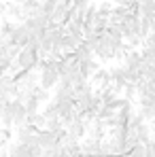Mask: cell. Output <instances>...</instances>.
Segmentation results:
<instances>
[{
    "label": "cell",
    "mask_w": 155,
    "mask_h": 157,
    "mask_svg": "<svg viewBox=\"0 0 155 157\" xmlns=\"http://www.w3.org/2000/svg\"><path fill=\"white\" fill-rule=\"evenodd\" d=\"M130 157H147V151H145V144H136L132 151H130Z\"/></svg>",
    "instance_id": "9a60e30c"
},
{
    "label": "cell",
    "mask_w": 155,
    "mask_h": 157,
    "mask_svg": "<svg viewBox=\"0 0 155 157\" xmlns=\"http://www.w3.org/2000/svg\"><path fill=\"white\" fill-rule=\"evenodd\" d=\"M11 108H13V128H24L28 123V110L26 104L21 100H11Z\"/></svg>",
    "instance_id": "6da1fadb"
},
{
    "label": "cell",
    "mask_w": 155,
    "mask_h": 157,
    "mask_svg": "<svg viewBox=\"0 0 155 157\" xmlns=\"http://www.w3.org/2000/svg\"><path fill=\"white\" fill-rule=\"evenodd\" d=\"M24 104H26V110H28V117H32V115H36V113H41V102H38V100H36V98H34V96H30V98H28L26 102H24Z\"/></svg>",
    "instance_id": "5bb4252c"
},
{
    "label": "cell",
    "mask_w": 155,
    "mask_h": 157,
    "mask_svg": "<svg viewBox=\"0 0 155 157\" xmlns=\"http://www.w3.org/2000/svg\"><path fill=\"white\" fill-rule=\"evenodd\" d=\"M140 57H142L149 66H153V64H155V47H153V45H142V49H140Z\"/></svg>",
    "instance_id": "7c38bea8"
},
{
    "label": "cell",
    "mask_w": 155,
    "mask_h": 157,
    "mask_svg": "<svg viewBox=\"0 0 155 157\" xmlns=\"http://www.w3.org/2000/svg\"><path fill=\"white\" fill-rule=\"evenodd\" d=\"M36 140H38V147H41L43 151H49L53 147H57V142H60V132L55 134V132H49V130H41L36 134Z\"/></svg>",
    "instance_id": "3957f363"
},
{
    "label": "cell",
    "mask_w": 155,
    "mask_h": 157,
    "mask_svg": "<svg viewBox=\"0 0 155 157\" xmlns=\"http://www.w3.org/2000/svg\"><path fill=\"white\" fill-rule=\"evenodd\" d=\"M45 123H47V119H45V115L43 113H36V115H32V117H28V125H32L34 130H45Z\"/></svg>",
    "instance_id": "30bf717a"
},
{
    "label": "cell",
    "mask_w": 155,
    "mask_h": 157,
    "mask_svg": "<svg viewBox=\"0 0 155 157\" xmlns=\"http://www.w3.org/2000/svg\"><path fill=\"white\" fill-rule=\"evenodd\" d=\"M66 132H68V134H70L72 138H77V140H81L83 136H87V132H89V128H87V125H85L83 121H79V117H77V119H75V121H72V123H70V125L66 128Z\"/></svg>",
    "instance_id": "ba28073f"
},
{
    "label": "cell",
    "mask_w": 155,
    "mask_h": 157,
    "mask_svg": "<svg viewBox=\"0 0 155 157\" xmlns=\"http://www.w3.org/2000/svg\"><path fill=\"white\" fill-rule=\"evenodd\" d=\"M75 57H77V62H87V59H94L96 55H94V49L83 40L77 47V51H75Z\"/></svg>",
    "instance_id": "9c48e42d"
},
{
    "label": "cell",
    "mask_w": 155,
    "mask_h": 157,
    "mask_svg": "<svg viewBox=\"0 0 155 157\" xmlns=\"http://www.w3.org/2000/svg\"><path fill=\"white\" fill-rule=\"evenodd\" d=\"M89 85H91L94 89H98V91H100V89H106V87L110 85V70H108V68H100L94 77L89 78Z\"/></svg>",
    "instance_id": "5b68a950"
},
{
    "label": "cell",
    "mask_w": 155,
    "mask_h": 157,
    "mask_svg": "<svg viewBox=\"0 0 155 157\" xmlns=\"http://www.w3.org/2000/svg\"><path fill=\"white\" fill-rule=\"evenodd\" d=\"M121 96H123L128 102L134 104V102L138 100V87H136V85H132V83H128V85L123 87V94H121Z\"/></svg>",
    "instance_id": "4fadbf2b"
},
{
    "label": "cell",
    "mask_w": 155,
    "mask_h": 157,
    "mask_svg": "<svg viewBox=\"0 0 155 157\" xmlns=\"http://www.w3.org/2000/svg\"><path fill=\"white\" fill-rule=\"evenodd\" d=\"M145 151H147V157H155V140H149L145 144Z\"/></svg>",
    "instance_id": "2e32d148"
},
{
    "label": "cell",
    "mask_w": 155,
    "mask_h": 157,
    "mask_svg": "<svg viewBox=\"0 0 155 157\" xmlns=\"http://www.w3.org/2000/svg\"><path fill=\"white\" fill-rule=\"evenodd\" d=\"M138 110L145 117V121H155V98L140 96L138 98Z\"/></svg>",
    "instance_id": "277c9868"
},
{
    "label": "cell",
    "mask_w": 155,
    "mask_h": 157,
    "mask_svg": "<svg viewBox=\"0 0 155 157\" xmlns=\"http://www.w3.org/2000/svg\"><path fill=\"white\" fill-rule=\"evenodd\" d=\"M32 96L41 102V104H47L49 100H51V91H47V89H43L41 85H36L34 89H32Z\"/></svg>",
    "instance_id": "8fae6325"
},
{
    "label": "cell",
    "mask_w": 155,
    "mask_h": 157,
    "mask_svg": "<svg viewBox=\"0 0 155 157\" xmlns=\"http://www.w3.org/2000/svg\"><path fill=\"white\" fill-rule=\"evenodd\" d=\"M9 38H11V43H13V45H17L19 49H24L28 43H30L32 34H30V30L26 28V24H17L15 30L11 32V36H9Z\"/></svg>",
    "instance_id": "7a4b0ae2"
},
{
    "label": "cell",
    "mask_w": 155,
    "mask_h": 157,
    "mask_svg": "<svg viewBox=\"0 0 155 157\" xmlns=\"http://www.w3.org/2000/svg\"><path fill=\"white\" fill-rule=\"evenodd\" d=\"M6 151H9V157H32L30 147H28V144H21V142H15V140L9 142Z\"/></svg>",
    "instance_id": "52a82bcc"
},
{
    "label": "cell",
    "mask_w": 155,
    "mask_h": 157,
    "mask_svg": "<svg viewBox=\"0 0 155 157\" xmlns=\"http://www.w3.org/2000/svg\"><path fill=\"white\" fill-rule=\"evenodd\" d=\"M100 68H102V62L96 59V57H94V59H87V62H79V70H81V75L87 78V81L94 77Z\"/></svg>",
    "instance_id": "8992f818"
}]
</instances>
